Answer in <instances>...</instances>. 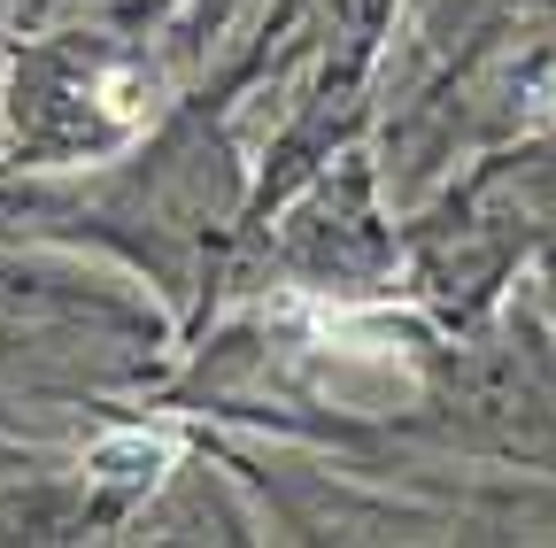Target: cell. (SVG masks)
<instances>
[{
	"mask_svg": "<svg viewBox=\"0 0 556 548\" xmlns=\"http://www.w3.org/2000/svg\"><path fill=\"white\" fill-rule=\"evenodd\" d=\"M155 286L70 240L0 247V371L47 402H131L170 379L186 324L148 302Z\"/></svg>",
	"mask_w": 556,
	"mask_h": 548,
	"instance_id": "6da1fadb",
	"label": "cell"
},
{
	"mask_svg": "<svg viewBox=\"0 0 556 548\" xmlns=\"http://www.w3.org/2000/svg\"><path fill=\"white\" fill-rule=\"evenodd\" d=\"M178 54L139 24H31L0 62V170H86L170 116Z\"/></svg>",
	"mask_w": 556,
	"mask_h": 548,
	"instance_id": "7a4b0ae2",
	"label": "cell"
},
{
	"mask_svg": "<svg viewBox=\"0 0 556 548\" xmlns=\"http://www.w3.org/2000/svg\"><path fill=\"white\" fill-rule=\"evenodd\" d=\"M225 286H255L278 302H332V309H379L402 294V225L387 170L364 155V140L332 155L309 186H294L278 209L240 232Z\"/></svg>",
	"mask_w": 556,
	"mask_h": 548,
	"instance_id": "3957f363",
	"label": "cell"
}]
</instances>
